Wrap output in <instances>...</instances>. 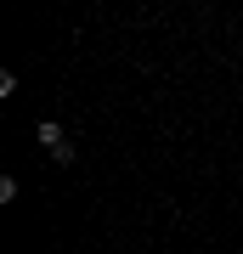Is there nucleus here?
<instances>
[{"mask_svg":"<svg viewBox=\"0 0 243 254\" xmlns=\"http://www.w3.org/2000/svg\"><path fill=\"white\" fill-rule=\"evenodd\" d=\"M34 141L45 147V153H57V147H68V136H63V125H57V119H40V125H34Z\"/></svg>","mask_w":243,"mask_h":254,"instance_id":"nucleus-1","label":"nucleus"}]
</instances>
